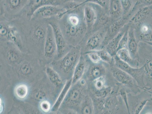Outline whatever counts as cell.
<instances>
[{
  "label": "cell",
  "instance_id": "8",
  "mask_svg": "<svg viewBox=\"0 0 152 114\" xmlns=\"http://www.w3.org/2000/svg\"><path fill=\"white\" fill-rule=\"evenodd\" d=\"M0 34L1 40H8L15 44L20 50H23V45L21 36L18 30L14 26L8 22L1 21Z\"/></svg>",
  "mask_w": 152,
  "mask_h": 114
},
{
  "label": "cell",
  "instance_id": "14",
  "mask_svg": "<svg viewBox=\"0 0 152 114\" xmlns=\"http://www.w3.org/2000/svg\"><path fill=\"white\" fill-rule=\"evenodd\" d=\"M109 26L104 27L88 37H85L84 39L86 38V40L84 49L85 53H84L87 51L97 50L102 49V44Z\"/></svg>",
  "mask_w": 152,
  "mask_h": 114
},
{
  "label": "cell",
  "instance_id": "11",
  "mask_svg": "<svg viewBox=\"0 0 152 114\" xmlns=\"http://www.w3.org/2000/svg\"><path fill=\"white\" fill-rule=\"evenodd\" d=\"M49 24L53 30L57 47V53L54 60L59 59L66 55L73 47L67 44L58 24L52 22H50Z\"/></svg>",
  "mask_w": 152,
  "mask_h": 114
},
{
  "label": "cell",
  "instance_id": "16",
  "mask_svg": "<svg viewBox=\"0 0 152 114\" xmlns=\"http://www.w3.org/2000/svg\"><path fill=\"white\" fill-rule=\"evenodd\" d=\"M104 62L99 64L92 63L88 66L83 77L86 79L88 83L91 82L102 76H106L107 73V68Z\"/></svg>",
  "mask_w": 152,
  "mask_h": 114
},
{
  "label": "cell",
  "instance_id": "3",
  "mask_svg": "<svg viewBox=\"0 0 152 114\" xmlns=\"http://www.w3.org/2000/svg\"><path fill=\"white\" fill-rule=\"evenodd\" d=\"M88 93V83L83 77L75 84L72 85L59 110H69L78 113L83 101Z\"/></svg>",
  "mask_w": 152,
  "mask_h": 114
},
{
  "label": "cell",
  "instance_id": "21",
  "mask_svg": "<svg viewBox=\"0 0 152 114\" xmlns=\"http://www.w3.org/2000/svg\"><path fill=\"white\" fill-rule=\"evenodd\" d=\"M129 25L128 30V50L132 58L139 59L138 55L139 42L135 36L134 28L133 26Z\"/></svg>",
  "mask_w": 152,
  "mask_h": 114
},
{
  "label": "cell",
  "instance_id": "40",
  "mask_svg": "<svg viewBox=\"0 0 152 114\" xmlns=\"http://www.w3.org/2000/svg\"><path fill=\"white\" fill-rule=\"evenodd\" d=\"M39 107L41 112L45 113H48L52 110V107L49 101L45 100L40 102Z\"/></svg>",
  "mask_w": 152,
  "mask_h": 114
},
{
  "label": "cell",
  "instance_id": "28",
  "mask_svg": "<svg viewBox=\"0 0 152 114\" xmlns=\"http://www.w3.org/2000/svg\"><path fill=\"white\" fill-rule=\"evenodd\" d=\"M15 97L20 101H24L28 96L30 88L25 83H20L16 85L14 90Z\"/></svg>",
  "mask_w": 152,
  "mask_h": 114
},
{
  "label": "cell",
  "instance_id": "10",
  "mask_svg": "<svg viewBox=\"0 0 152 114\" xmlns=\"http://www.w3.org/2000/svg\"><path fill=\"white\" fill-rule=\"evenodd\" d=\"M103 10L101 7L95 4L91 3L84 4V17L87 27V33L85 37L90 34L92 28Z\"/></svg>",
  "mask_w": 152,
  "mask_h": 114
},
{
  "label": "cell",
  "instance_id": "25",
  "mask_svg": "<svg viewBox=\"0 0 152 114\" xmlns=\"http://www.w3.org/2000/svg\"><path fill=\"white\" fill-rule=\"evenodd\" d=\"M116 55L123 62L133 67H140L139 59H134L130 55L128 49H121L117 51Z\"/></svg>",
  "mask_w": 152,
  "mask_h": 114
},
{
  "label": "cell",
  "instance_id": "41",
  "mask_svg": "<svg viewBox=\"0 0 152 114\" xmlns=\"http://www.w3.org/2000/svg\"><path fill=\"white\" fill-rule=\"evenodd\" d=\"M128 30L126 31L125 34L121 38V41H120L119 44L117 51L121 49H128Z\"/></svg>",
  "mask_w": 152,
  "mask_h": 114
},
{
  "label": "cell",
  "instance_id": "23",
  "mask_svg": "<svg viewBox=\"0 0 152 114\" xmlns=\"http://www.w3.org/2000/svg\"><path fill=\"white\" fill-rule=\"evenodd\" d=\"M130 25L128 23L121 30L117 35L110 40L108 43L104 48H105L112 56H114L116 55L118 50L119 44L123 36L126 31L128 30Z\"/></svg>",
  "mask_w": 152,
  "mask_h": 114
},
{
  "label": "cell",
  "instance_id": "31",
  "mask_svg": "<svg viewBox=\"0 0 152 114\" xmlns=\"http://www.w3.org/2000/svg\"><path fill=\"white\" fill-rule=\"evenodd\" d=\"M14 47H11L7 50L6 53V58L8 62L12 64H19L22 61L21 55L20 52Z\"/></svg>",
  "mask_w": 152,
  "mask_h": 114
},
{
  "label": "cell",
  "instance_id": "26",
  "mask_svg": "<svg viewBox=\"0 0 152 114\" xmlns=\"http://www.w3.org/2000/svg\"><path fill=\"white\" fill-rule=\"evenodd\" d=\"M72 85V78L67 81L64 86L63 88L59 94L56 101L52 106V111L53 112H57L60 108L62 103L65 98L68 92Z\"/></svg>",
  "mask_w": 152,
  "mask_h": 114
},
{
  "label": "cell",
  "instance_id": "6",
  "mask_svg": "<svg viewBox=\"0 0 152 114\" xmlns=\"http://www.w3.org/2000/svg\"><path fill=\"white\" fill-rule=\"evenodd\" d=\"M138 55L139 59L141 60L139 61H142L143 63L142 66L144 67L145 70L144 88L150 90L152 88V53L147 52L145 43L139 41Z\"/></svg>",
  "mask_w": 152,
  "mask_h": 114
},
{
  "label": "cell",
  "instance_id": "46",
  "mask_svg": "<svg viewBox=\"0 0 152 114\" xmlns=\"http://www.w3.org/2000/svg\"><path fill=\"white\" fill-rule=\"evenodd\" d=\"M146 44H149V45H150L152 47V42L147 43H146Z\"/></svg>",
  "mask_w": 152,
  "mask_h": 114
},
{
  "label": "cell",
  "instance_id": "20",
  "mask_svg": "<svg viewBox=\"0 0 152 114\" xmlns=\"http://www.w3.org/2000/svg\"><path fill=\"white\" fill-rule=\"evenodd\" d=\"M134 28L135 36H137L136 37L139 42H152V27L150 24L146 22H144Z\"/></svg>",
  "mask_w": 152,
  "mask_h": 114
},
{
  "label": "cell",
  "instance_id": "30",
  "mask_svg": "<svg viewBox=\"0 0 152 114\" xmlns=\"http://www.w3.org/2000/svg\"><path fill=\"white\" fill-rule=\"evenodd\" d=\"M78 113L94 114L93 101L89 93L86 96L80 107Z\"/></svg>",
  "mask_w": 152,
  "mask_h": 114
},
{
  "label": "cell",
  "instance_id": "12",
  "mask_svg": "<svg viewBox=\"0 0 152 114\" xmlns=\"http://www.w3.org/2000/svg\"><path fill=\"white\" fill-rule=\"evenodd\" d=\"M65 12V9L61 5H43L36 11L31 19H46L56 17L59 20L64 16Z\"/></svg>",
  "mask_w": 152,
  "mask_h": 114
},
{
  "label": "cell",
  "instance_id": "13",
  "mask_svg": "<svg viewBox=\"0 0 152 114\" xmlns=\"http://www.w3.org/2000/svg\"><path fill=\"white\" fill-rule=\"evenodd\" d=\"M136 94L128 93L130 114L141 113L144 108L150 101V98L145 95V90Z\"/></svg>",
  "mask_w": 152,
  "mask_h": 114
},
{
  "label": "cell",
  "instance_id": "4",
  "mask_svg": "<svg viewBox=\"0 0 152 114\" xmlns=\"http://www.w3.org/2000/svg\"><path fill=\"white\" fill-rule=\"evenodd\" d=\"M143 5L140 1L137 0L129 13L123 15L119 19L113 22L109 26L102 44V49L104 48L109 41L117 35L123 28L129 23L133 15Z\"/></svg>",
  "mask_w": 152,
  "mask_h": 114
},
{
  "label": "cell",
  "instance_id": "37",
  "mask_svg": "<svg viewBox=\"0 0 152 114\" xmlns=\"http://www.w3.org/2000/svg\"><path fill=\"white\" fill-rule=\"evenodd\" d=\"M110 0H86L84 4L87 3L95 4L101 7L104 10L109 13V5Z\"/></svg>",
  "mask_w": 152,
  "mask_h": 114
},
{
  "label": "cell",
  "instance_id": "19",
  "mask_svg": "<svg viewBox=\"0 0 152 114\" xmlns=\"http://www.w3.org/2000/svg\"><path fill=\"white\" fill-rule=\"evenodd\" d=\"M152 13L151 6H143L138 10L133 15L129 23L134 28L146 22Z\"/></svg>",
  "mask_w": 152,
  "mask_h": 114
},
{
  "label": "cell",
  "instance_id": "1",
  "mask_svg": "<svg viewBox=\"0 0 152 114\" xmlns=\"http://www.w3.org/2000/svg\"><path fill=\"white\" fill-rule=\"evenodd\" d=\"M59 20V27L67 44L72 47L80 44L87 33L83 5L66 13Z\"/></svg>",
  "mask_w": 152,
  "mask_h": 114
},
{
  "label": "cell",
  "instance_id": "45",
  "mask_svg": "<svg viewBox=\"0 0 152 114\" xmlns=\"http://www.w3.org/2000/svg\"><path fill=\"white\" fill-rule=\"evenodd\" d=\"M1 114L2 113L4 110V101L3 99H2V97H1Z\"/></svg>",
  "mask_w": 152,
  "mask_h": 114
},
{
  "label": "cell",
  "instance_id": "34",
  "mask_svg": "<svg viewBox=\"0 0 152 114\" xmlns=\"http://www.w3.org/2000/svg\"><path fill=\"white\" fill-rule=\"evenodd\" d=\"M95 51L97 52L102 61L104 63L107 64L110 66L114 64V59L113 56L108 52L105 48Z\"/></svg>",
  "mask_w": 152,
  "mask_h": 114
},
{
  "label": "cell",
  "instance_id": "15",
  "mask_svg": "<svg viewBox=\"0 0 152 114\" xmlns=\"http://www.w3.org/2000/svg\"><path fill=\"white\" fill-rule=\"evenodd\" d=\"M57 53V47L52 28L48 25V30L44 48L43 55L47 61L52 62Z\"/></svg>",
  "mask_w": 152,
  "mask_h": 114
},
{
  "label": "cell",
  "instance_id": "38",
  "mask_svg": "<svg viewBox=\"0 0 152 114\" xmlns=\"http://www.w3.org/2000/svg\"><path fill=\"white\" fill-rule=\"evenodd\" d=\"M83 55L86 56L87 58L93 64H99L103 62L101 59L100 57L95 50L87 51Z\"/></svg>",
  "mask_w": 152,
  "mask_h": 114
},
{
  "label": "cell",
  "instance_id": "43",
  "mask_svg": "<svg viewBox=\"0 0 152 114\" xmlns=\"http://www.w3.org/2000/svg\"><path fill=\"white\" fill-rule=\"evenodd\" d=\"M140 1L144 6H152V0H140Z\"/></svg>",
  "mask_w": 152,
  "mask_h": 114
},
{
  "label": "cell",
  "instance_id": "29",
  "mask_svg": "<svg viewBox=\"0 0 152 114\" xmlns=\"http://www.w3.org/2000/svg\"><path fill=\"white\" fill-rule=\"evenodd\" d=\"M42 6V0H28L24 9L26 16L31 19L36 11Z\"/></svg>",
  "mask_w": 152,
  "mask_h": 114
},
{
  "label": "cell",
  "instance_id": "7",
  "mask_svg": "<svg viewBox=\"0 0 152 114\" xmlns=\"http://www.w3.org/2000/svg\"><path fill=\"white\" fill-rule=\"evenodd\" d=\"M48 25L38 22L30 26L29 31L28 30L27 37L34 46L44 49Z\"/></svg>",
  "mask_w": 152,
  "mask_h": 114
},
{
  "label": "cell",
  "instance_id": "9",
  "mask_svg": "<svg viewBox=\"0 0 152 114\" xmlns=\"http://www.w3.org/2000/svg\"><path fill=\"white\" fill-rule=\"evenodd\" d=\"M114 65L117 67L126 72L136 81L138 85L142 89L145 87V70L143 66L134 67L123 62L116 55L113 56Z\"/></svg>",
  "mask_w": 152,
  "mask_h": 114
},
{
  "label": "cell",
  "instance_id": "24",
  "mask_svg": "<svg viewBox=\"0 0 152 114\" xmlns=\"http://www.w3.org/2000/svg\"><path fill=\"white\" fill-rule=\"evenodd\" d=\"M109 15L111 23L123 16V11L120 0H110Z\"/></svg>",
  "mask_w": 152,
  "mask_h": 114
},
{
  "label": "cell",
  "instance_id": "35",
  "mask_svg": "<svg viewBox=\"0 0 152 114\" xmlns=\"http://www.w3.org/2000/svg\"><path fill=\"white\" fill-rule=\"evenodd\" d=\"M48 93L43 88H38L36 89L33 93L32 97L36 101H41L45 100H47Z\"/></svg>",
  "mask_w": 152,
  "mask_h": 114
},
{
  "label": "cell",
  "instance_id": "22",
  "mask_svg": "<svg viewBox=\"0 0 152 114\" xmlns=\"http://www.w3.org/2000/svg\"><path fill=\"white\" fill-rule=\"evenodd\" d=\"M87 61L84 55H81L74 70L72 78V85L75 84L83 77L89 66Z\"/></svg>",
  "mask_w": 152,
  "mask_h": 114
},
{
  "label": "cell",
  "instance_id": "42",
  "mask_svg": "<svg viewBox=\"0 0 152 114\" xmlns=\"http://www.w3.org/2000/svg\"><path fill=\"white\" fill-rule=\"evenodd\" d=\"M63 0H42V4L43 5H61L63 4Z\"/></svg>",
  "mask_w": 152,
  "mask_h": 114
},
{
  "label": "cell",
  "instance_id": "36",
  "mask_svg": "<svg viewBox=\"0 0 152 114\" xmlns=\"http://www.w3.org/2000/svg\"><path fill=\"white\" fill-rule=\"evenodd\" d=\"M137 0H120L123 11V15L127 13L132 9Z\"/></svg>",
  "mask_w": 152,
  "mask_h": 114
},
{
  "label": "cell",
  "instance_id": "47",
  "mask_svg": "<svg viewBox=\"0 0 152 114\" xmlns=\"http://www.w3.org/2000/svg\"><path fill=\"white\" fill-rule=\"evenodd\" d=\"M148 92L149 93H150V94H151V95L152 98V92L151 91H149V90H148Z\"/></svg>",
  "mask_w": 152,
  "mask_h": 114
},
{
  "label": "cell",
  "instance_id": "32",
  "mask_svg": "<svg viewBox=\"0 0 152 114\" xmlns=\"http://www.w3.org/2000/svg\"><path fill=\"white\" fill-rule=\"evenodd\" d=\"M93 101L94 114H103L106 97H99L90 94Z\"/></svg>",
  "mask_w": 152,
  "mask_h": 114
},
{
  "label": "cell",
  "instance_id": "5",
  "mask_svg": "<svg viewBox=\"0 0 152 114\" xmlns=\"http://www.w3.org/2000/svg\"><path fill=\"white\" fill-rule=\"evenodd\" d=\"M110 66V71L113 78L117 82L125 87L128 93L136 94L140 93L142 89L138 85L136 81L128 73L114 64Z\"/></svg>",
  "mask_w": 152,
  "mask_h": 114
},
{
  "label": "cell",
  "instance_id": "33",
  "mask_svg": "<svg viewBox=\"0 0 152 114\" xmlns=\"http://www.w3.org/2000/svg\"><path fill=\"white\" fill-rule=\"evenodd\" d=\"M18 68V73L23 77H27L33 73L31 65L27 61L21 62L19 64Z\"/></svg>",
  "mask_w": 152,
  "mask_h": 114
},
{
  "label": "cell",
  "instance_id": "27",
  "mask_svg": "<svg viewBox=\"0 0 152 114\" xmlns=\"http://www.w3.org/2000/svg\"><path fill=\"white\" fill-rule=\"evenodd\" d=\"M45 72L49 81L55 87L60 88L63 86V81L61 77L52 67H47Z\"/></svg>",
  "mask_w": 152,
  "mask_h": 114
},
{
  "label": "cell",
  "instance_id": "44",
  "mask_svg": "<svg viewBox=\"0 0 152 114\" xmlns=\"http://www.w3.org/2000/svg\"><path fill=\"white\" fill-rule=\"evenodd\" d=\"M86 1V0H63L64 2H66V1H72V2L80 4L81 5H83L84 3Z\"/></svg>",
  "mask_w": 152,
  "mask_h": 114
},
{
  "label": "cell",
  "instance_id": "17",
  "mask_svg": "<svg viewBox=\"0 0 152 114\" xmlns=\"http://www.w3.org/2000/svg\"><path fill=\"white\" fill-rule=\"evenodd\" d=\"M122 102L119 95H110L106 97L103 114L122 113Z\"/></svg>",
  "mask_w": 152,
  "mask_h": 114
},
{
  "label": "cell",
  "instance_id": "18",
  "mask_svg": "<svg viewBox=\"0 0 152 114\" xmlns=\"http://www.w3.org/2000/svg\"><path fill=\"white\" fill-rule=\"evenodd\" d=\"M28 0H4L3 4L7 14L14 16L18 14L27 5Z\"/></svg>",
  "mask_w": 152,
  "mask_h": 114
},
{
  "label": "cell",
  "instance_id": "39",
  "mask_svg": "<svg viewBox=\"0 0 152 114\" xmlns=\"http://www.w3.org/2000/svg\"><path fill=\"white\" fill-rule=\"evenodd\" d=\"M128 92L125 87L121 85L119 91V95L126 107L128 113L130 114L129 102H128Z\"/></svg>",
  "mask_w": 152,
  "mask_h": 114
},
{
  "label": "cell",
  "instance_id": "2",
  "mask_svg": "<svg viewBox=\"0 0 152 114\" xmlns=\"http://www.w3.org/2000/svg\"><path fill=\"white\" fill-rule=\"evenodd\" d=\"M82 55L80 44L73 47L70 50L60 59L51 62V66L59 75L62 80L66 81L72 78L75 69Z\"/></svg>",
  "mask_w": 152,
  "mask_h": 114
}]
</instances>
